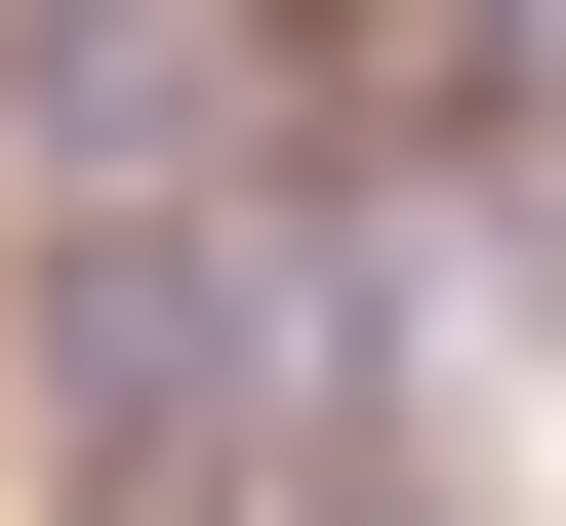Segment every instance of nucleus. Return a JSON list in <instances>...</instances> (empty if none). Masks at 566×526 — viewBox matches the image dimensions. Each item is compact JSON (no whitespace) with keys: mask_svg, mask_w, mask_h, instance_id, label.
Here are the masks:
<instances>
[{"mask_svg":"<svg viewBox=\"0 0 566 526\" xmlns=\"http://www.w3.org/2000/svg\"><path fill=\"white\" fill-rule=\"evenodd\" d=\"M41 445H82V526H243V283L163 203H82V283H41Z\"/></svg>","mask_w":566,"mask_h":526,"instance_id":"1","label":"nucleus"}]
</instances>
